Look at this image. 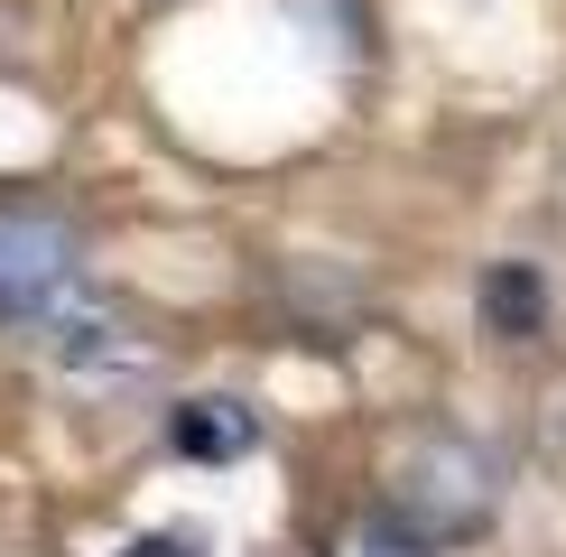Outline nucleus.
Masks as SVG:
<instances>
[{"label":"nucleus","instance_id":"nucleus-5","mask_svg":"<svg viewBox=\"0 0 566 557\" xmlns=\"http://www.w3.org/2000/svg\"><path fill=\"white\" fill-rule=\"evenodd\" d=\"M538 316H548V278L530 261H492L483 270V325L502 344H521V335H538Z\"/></svg>","mask_w":566,"mask_h":557},{"label":"nucleus","instance_id":"nucleus-2","mask_svg":"<svg viewBox=\"0 0 566 557\" xmlns=\"http://www.w3.org/2000/svg\"><path fill=\"white\" fill-rule=\"evenodd\" d=\"M38 344L75 390H130V381H149V371L168 362V344H158L112 288H93V278L75 297H56V316L38 325Z\"/></svg>","mask_w":566,"mask_h":557},{"label":"nucleus","instance_id":"nucleus-4","mask_svg":"<svg viewBox=\"0 0 566 557\" xmlns=\"http://www.w3.org/2000/svg\"><path fill=\"white\" fill-rule=\"evenodd\" d=\"M168 446H177L186 464H232V455L261 446V418H251L242 400H186V409L168 418Z\"/></svg>","mask_w":566,"mask_h":557},{"label":"nucleus","instance_id":"nucleus-1","mask_svg":"<svg viewBox=\"0 0 566 557\" xmlns=\"http://www.w3.org/2000/svg\"><path fill=\"white\" fill-rule=\"evenodd\" d=\"M390 521H409L428 548L446 539H474V529H492V511H502V464H492L474 437H455V428H428V437H409L390 464Z\"/></svg>","mask_w":566,"mask_h":557},{"label":"nucleus","instance_id":"nucleus-3","mask_svg":"<svg viewBox=\"0 0 566 557\" xmlns=\"http://www.w3.org/2000/svg\"><path fill=\"white\" fill-rule=\"evenodd\" d=\"M84 288V251L56 214H29V204H0V325L38 335L56 316V297Z\"/></svg>","mask_w":566,"mask_h":557},{"label":"nucleus","instance_id":"nucleus-7","mask_svg":"<svg viewBox=\"0 0 566 557\" xmlns=\"http://www.w3.org/2000/svg\"><path fill=\"white\" fill-rule=\"evenodd\" d=\"M122 557H196V548H186V539H130Z\"/></svg>","mask_w":566,"mask_h":557},{"label":"nucleus","instance_id":"nucleus-6","mask_svg":"<svg viewBox=\"0 0 566 557\" xmlns=\"http://www.w3.org/2000/svg\"><path fill=\"white\" fill-rule=\"evenodd\" d=\"M325 557H437V548L418 539L409 521H390V511H363V521L335 529V548H325Z\"/></svg>","mask_w":566,"mask_h":557}]
</instances>
